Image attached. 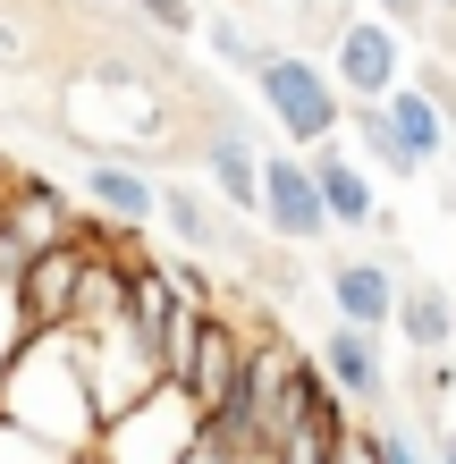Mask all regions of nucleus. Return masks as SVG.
<instances>
[{"mask_svg":"<svg viewBox=\"0 0 456 464\" xmlns=\"http://www.w3.org/2000/svg\"><path fill=\"white\" fill-rule=\"evenodd\" d=\"M0 422L34 430V440L68 448V456H93L102 405H93L85 354H76V330H25V346L0 372Z\"/></svg>","mask_w":456,"mask_h":464,"instance_id":"obj_1","label":"nucleus"},{"mask_svg":"<svg viewBox=\"0 0 456 464\" xmlns=\"http://www.w3.org/2000/svg\"><path fill=\"white\" fill-rule=\"evenodd\" d=\"M170 127V76H144L136 60H93L68 85V135L93 152H152Z\"/></svg>","mask_w":456,"mask_h":464,"instance_id":"obj_2","label":"nucleus"},{"mask_svg":"<svg viewBox=\"0 0 456 464\" xmlns=\"http://www.w3.org/2000/svg\"><path fill=\"white\" fill-rule=\"evenodd\" d=\"M254 102H262V119H271L279 144H321V135H338L346 127V93H338V76L305 60V51H262V68H254Z\"/></svg>","mask_w":456,"mask_h":464,"instance_id":"obj_3","label":"nucleus"},{"mask_svg":"<svg viewBox=\"0 0 456 464\" xmlns=\"http://www.w3.org/2000/svg\"><path fill=\"white\" fill-rule=\"evenodd\" d=\"M195 440H203V405L178 380H152L136 405H119L93 430V464H178Z\"/></svg>","mask_w":456,"mask_h":464,"instance_id":"obj_4","label":"nucleus"},{"mask_svg":"<svg viewBox=\"0 0 456 464\" xmlns=\"http://www.w3.org/2000/svg\"><path fill=\"white\" fill-rule=\"evenodd\" d=\"M76 354H85V380H93V405L102 422L119 414V405H136L152 380H160V346L152 330H136V321H93V330H76Z\"/></svg>","mask_w":456,"mask_h":464,"instance_id":"obj_5","label":"nucleus"},{"mask_svg":"<svg viewBox=\"0 0 456 464\" xmlns=\"http://www.w3.org/2000/svg\"><path fill=\"white\" fill-rule=\"evenodd\" d=\"M330 76L346 102H381L397 76H406V43H397L389 17H338L330 34Z\"/></svg>","mask_w":456,"mask_h":464,"instance_id":"obj_6","label":"nucleus"},{"mask_svg":"<svg viewBox=\"0 0 456 464\" xmlns=\"http://www.w3.org/2000/svg\"><path fill=\"white\" fill-rule=\"evenodd\" d=\"M254 220L279 245H321L330 237V211H321V186H313L305 152H262V211Z\"/></svg>","mask_w":456,"mask_h":464,"instance_id":"obj_7","label":"nucleus"},{"mask_svg":"<svg viewBox=\"0 0 456 464\" xmlns=\"http://www.w3.org/2000/svg\"><path fill=\"white\" fill-rule=\"evenodd\" d=\"M321 372H330V389H338L346 405H364V414H389V354H381V330L330 321V338H321Z\"/></svg>","mask_w":456,"mask_h":464,"instance_id":"obj_8","label":"nucleus"},{"mask_svg":"<svg viewBox=\"0 0 456 464\" xmlns=\"http://www.w3.org/2000/svg\"><path fill=\"white\" fill-rule=\"evenodd\" d=\"M305 160H313V186H321V211H330V228H381V195H372V169L338 144V135L305 144Z\"/></svg>","mask_w":456,"mask_h":464,"instance_id":"obj_9","label":"nucleus"},{"mask_svg":"<svg viewBox=\"0 0 456 464\" xmlns=\"http://www.w3.org/2000/svg\"><path fill=\"white\" fill-rule=\"evenodd\" d=\"M85 203L102 211V228H119V237H144V228H152V211H160V186L136 169V160L102 152V160H85Z\"/></svg>","mask_w":456,"mask_h":464,"instance_id":"obj_10","label":"nucleus"},{"mask_svg":"<svg viewBox=\"0 0 456 464\" xmlns=\"http://www.w3.org/2000/svg\"><path fill=\"white\" fill-rule=\"evenodd\" d=\"M195 160H203L211 195H220L237 220H254V211H262V144H254L246 127H211L203 144H195Z\"/></svg>","mask_w":456,"mask_h":464,"instance_id":"obj_11","label":"nucleus"},{"mask_svg":"<svg viewBox=\"0 0 456 464\" xmlns=\"http://www.w3.org/2000/svg\"><path fill=\"white\" fill-rule=\"evenodd\" d=\"M76 262H85V228L60 237V245H43L34 262H25V279H17V304L34 330H68V304H76Z\"/></svg>","mask_w":456,"mask_h":464,"instance_id":"obj_12","label":"nucleus"},{"mask_svg":"<svg viewBox=\"0 0 456 464\" xmlns=\"http://www.w3.org/2000/svg\"><path fill=\"white\" fill-rule=\"evenodd\" d=\"M246 346H254V338L237 330L220 304H211V313H203V330H195V354H186V372H178V389L195 397V405H220V397H228V380L246 372Z\"/></svg>","mask_w":456,"mask_h":464,"instance_id":"obj_13","label":"nucleus"},{"mask_svg":"<svg viewBox=\"0 0 456 464\" xmlns=\"http://www.w3.org/2000/svg\"><path fill=\"white\" fill-rule=\"evenodd\" d=\"M330 313L355 321V330H389V313H397V270L372 262V254L330 262Z\"/></svg>","mask_w":456,"mask_h":464,"instance_id":"obj_14","label":"nucleus"},{"mask_svg":"<svg viewBox=\"0 0 456 464\" xmlns=\"http://www.w3.org/2000/svg\"><path fill=\"white\" fill-rule=\"evenodd\" d=\"M160 228H170V245H186V254H237V262H262L246 237H237L220 211H211L195 186H160V211H152Z\"/></svg>","mask_w":456,"mask_h":464,"instance_id":"obj_15","label":"nucleus"},{"mask_svg":"<svg viewBox=\"0 0 456 464\" xmlns=\"http://www.w3.org/2000/svg\"><path fill=\"white\" fill-rule=\"evenodd\" d=\"M381 111H389V127H397V144H406L414 160H422V169H432V160L456 144V119L440 111V102H432V85H422V76H414V85H406V76H397V85L381 93Z\"/></svg>","mask_w":456,"mask_h":464,"instance_id":"obj_16","label":"nucleus"},{"mask_svg":"<svg viewBox=\"0 0 456 464\" xmlns=\"http://www.w3.org/2000/svg\"><path fill=\"white\" fill-rule=\"evenodd\" d=\"M389 330L406 338V354H448L456 346V304H448V287H432V279H397V313H389Z\"/></svg>","mask_w":456,"mask_h":464,"instance_id":"obj_17","label":"nucleus"},{"mask_svg":"<svg viewBox=\"0 0 456 464\" xmlns=\"http://www.w3.org/2000/svg\"><path fill=\"white\" fill-rule=\"evenodd\" d=\"M346 135H355V160L364 169H381V178H422V160L397 144V127L381 102H346Z\"/></svg>","mask_w":456,"mask_h":464,"instance_id":"obj_18","label":"nucleus"},{"mask_svg":"<svg viewBox=\"0 0 456 464\" xmlns=\"http://www.w3.org/2000/svg\"><path fill=\"white\" fill-rule=\"evenodd\" d=\"M203 43H211V60H228V68H246V76L262 68V51H271V43H254L237 17H203Z\"/></svg>","mask_w":456,"mask_h":464,"instance_id":"obj_19","label":"nucleus"},{"mask_svg":"<svg viewBox=\"0 0 456 464\" xmlns=\"http://www.w3.org/2000/svg\"><path fill=\"white\" fill-rule=\"evenodd\" d=\"M0 464H76V456L34 440V430H17V422H0Z\"/></svg>","mask_w":456,"mask_h":464,"instance_id":"obj_20","label":"nucleus"},{"mask_svg":"<svg viewBox=\"0 0 456 464\" xmlns=\"http://www.w3.org/2000/svg\"><path fill=\"white\" fill-rule=\"evenodd\" d=\"M372 440H381V464H432L414 440V422H397V414H372Z\"/></svg>","mask_w":456,"mask_h":464,"instance_id":"obj_21","label":"nucleus"},{"mask_svg":"<svg viewBox=\"0 0 456 464\" xmlns=\"http://www.w3.org/2000/svg\"><path fill=\"white\" fill-rule=\"evenodd\" d=\"M136 17L152 25V34H195V25H203L195 0H136Z\"/></svg>","mask_w":456,"mask_h":464,"instance_id":"obj_22","label":"nucleus"},{"mask_svg":"<svg viewBox=\"0 0 456 464\" xmlns=\"http://www.w3.org/2000/svg\"><path fill=\"white\" fill-rule=\"evenodd\" d=\"M25 330H34V321H25V304H17V287H0V372H9V354L25 346Z\"/></svg>","mask_w":456,"mask_h":464,"instance_id":"obj_23","label":"nucleus"},{"mask_svg":"<svg viewBox=\"0 0 456 464\" xmlns=\"http://www.w3.org/2000/svg\"><path fill=\"white\" fill-rule=\"evenodd\" d=\"M389 25H432V0H372Z\"/></svg>","mask_w":456,"mask_h":464,"instance_id":"obj_24","label":"nucleus"},{"mask_svg":"<svg viewBox=\"0 0 456 464\" xmlns=\"http://www.w3.org/2000/svg\"><path fill=\"white\" fill-rule=\"evenodd\" d=\"M178 464H237V456H228V448H211V440H195V448H186Z\"/></svg>","mask_w":456,"mask_h":464,"instance_id":"obj_25","label":"nucleus"},{"mask_svg":"<svg viewBox=\"0 0 456 464\" xmlns=\"http://www.w3.org/2000/svg\"><path fill=\"white\" fill-rule=\"evenodd\" d=\"M17 51H25V34H17L9 17H0V60H17Z\"/></svg>","mask_w":456,"mask_h":464,"instance_id":"obj_26","label":"nucleus"},{"mask_svg":"<svg viewBox=\"0 0 456 464\" xmlns=\"http://www.w3.org/2000/svg\"><path fill=\"white\" fill-rule=\"evenodd\" d=\"M432 456H440V464H456V430H440V448H432Z\"/></svg>","mask_w":456,"mask_h":464,"instance_id":"obj_27","label":"nucleus"},{"mask_svg":"<svg viewBox=\"0 0 456 464\" xmlns=\"http://www.w3.org/2000/svg\"><path fill=\"white\" fill-rule=\"evenodd\" d=\"M432 9H456V0H432Z\"/></svg>","mask_w":456,"mask_h":464,"instance_id":"obj_28","label":"nucleus"},{"mask_svg":"<svg viewBox=\"0 0 456 464\" xmlns=\"http://www.w3.org/2000/svg\"><path fill=\"white\" fill-rule=\"evenodd\" d=\"M0 186H9V169H0Z\"/></svg>","mask_w":456,"mask_h":464,"instance_id":"obj_29","label":"nucleus"},{"mask_svg":"<svg viewBox=\"0 0 456 464\" xmlns=\"http://www.w3.org/2000/svg\"><path fill=\"white\" fill-rule=\"evenodd\" d=\"M76 464H93V456H76Z\"/></svg>","mask_w":456,"mask_h":464,"instance_id":"obj_30","label":"nucleus"}]
</instances>
